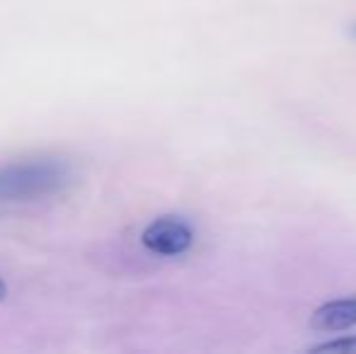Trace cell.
I'll use <instances>...</instances> for the list:
<instances>
[{"label": "cell", "instance_id": "obj_2", "mask_svg": "<svg viewBox=\"0 0 356 354\" xmlns=\"http://www.w3.org/2000/svg\"><path fill=\"white\" fill-rule=\"evenodd\" d=\"M141 243L155 255L175 257L192 248L194 231L187 221H182L177 216H160L143 228Z\"/></svg>", "mask_w": 356, "mask_h": 354}, {"label": "cell", "instance_id": "obj_6", "mask_svg": "<svg viewBox=\"0 0 356 354\" xmlns=\"http://www.w3.org/2000/svg\"><path fill=\"white\" fill-rule=\"evenodd\" d=\"M354 34H356V27H354Z\"/></svg>", "mask_w": 356, "mask_h": 354}, {"label": "cell", "instance_id": "obj_5", "mask_svg": "<svg viewBox=\"0 0 356 354\" xmlns=\"http://www.w3.org/2000/svg\"><path fill=\"white\" fill-rule=\"evenodd\" d=\"M5 296H8V287H5V282L0 279V301H3Z\"/></svg>", "mask_w": 356, "mask_h": 354}, {"label": "cell", "instance_id": "obj_4", "mask_svg": "<svg viewBox=\"0 0 356 354\" xmlns=\"http://www.w3.org/2000/svg\"><path fill=\"white\" fill-rule=\"evenodd\" d=\"M310 352H349L356 354V337H339V340L320 342Z\"/></svg>", "mask_w": 356, "mask_h": 354}, {"label": "cell", "instance_id": "obj_1", "mask_svg": "<svg viewBox=\"0 0 356 354\" xmlns=\"http://www.w3.org/2000/svg\"><path fill=\"white\" fill-rule=\"evenodd\" d=\"M75 184V168L58 156H34L0 166V202H39Z\"/></svg>", "mask_w": 356, "mask_h": 354}, {"label": "cell", "instance_id": "obj_3", "mask_svg": "<svg viewBox=\"0 0 356 354\" xmlns=\"http://www.w3.org/2000/svg\"><path fill=\"white\" fill-rule=\"evenodd\" d=\"M352 325H356V296L330 301L310 316V328L318 332H339Z\"/></svg>", "mask_w": 356, "mask_h": 354}]
</instances>
